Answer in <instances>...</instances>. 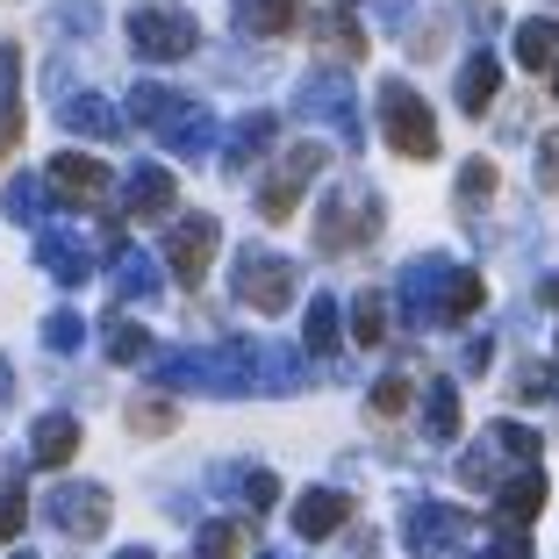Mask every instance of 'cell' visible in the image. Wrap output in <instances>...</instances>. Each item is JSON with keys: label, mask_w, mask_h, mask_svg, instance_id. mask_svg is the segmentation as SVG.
<instances>
[{"label": "cell", "mask_w": 559, "mask_h": 559, "mask_svg": "<svg viewBox=\"0 0 559 559\" xmlns=\"http://www.w3.org/2000/svg\"><path fill=\"white\" fill-rule=\"evenodd\" d=\"M116 559H158V552H151V545H130V552H116Z\"/></svg>", "instance_id": "45"}, {"label": "cell", "mask_w": 559, "mask_h": 559, "mask_svg": "<svg viewBox=\"0 0 559 559\" xmlns=\"http://www.w3.org/2000/svg\"><path fill=\"white\" fill-rule=\"evenodd\" d=\"M495 86H502V66H495L488 50H474V58L460 66V108H466V116H480V108L495 100Z\"/></svg>", "instance_id": "25"}, {"label": "cell", "mask_w": 559, "mask_h": 559, "mask_svg": "<svg viewBox=\"0 0 559 559\" xmlns=\"http://www.w3.org/2000/svg\"><path fill=\"white\" fill-rule=\"evenodd\" d=\"M44 345H50V352H80V345H86V323H80L72 309H58V316L44 323Z\"/></svg>", "instance_id": "35"}, {"label": "cell", "mask_w": 559, "mask_h": 559, "mask_svg": "<svg viewBox=\"0 0 559 559\" xmlns=\"http://www.w3.org/2000/svg\"><path fill=\"white\" fill-rule=\"evenodd\" d=\"M309 36H316V50H323V58H337V66H345V58H366V22H359V8H352V0L316 8V15H309Z\"/></svg>", "instance_id": "11"}, {"label": "cell", "mask_w": 559, "mask_h": 559, "mask_svg": "<svg viewBox=\"0 0 559 559\" xmlns=\"http://www.w3.org/2000/svg\"><path fill=\"white\" fill-rule=\"evenodd\" d=\"M237 301H245V309H259V316H280V309H295V295H301V273L287 259H280V251H237Z\"/></svg>", "instance_id": "4"}, {"label": "cell", "mask_w": 559, "mask_h": 559, "mask_svg": "<svg viewBox=\"0 0 559 559\" xmlns=\"http://www.w3.org/2000/svg\"><path fill=\"white\" fill-rule=\"evenodd\" d=\"M194 44H201L194 15H173V8H136L130 15V50H144V58H187Z\"/></svg>", "instance_id": "8"}, {"label": "cell", "mask_w": 559, "mask_h": 559, "mask_svg": "<svg viewBox=\"0 0 559 559\" xmlns=\"http://www.w3.org/2000/svg\"><path fill=\"white\" fill-rule=\"evenodd\" d=\"M173 424H180V409H173L165 395H144V402H130V430H136V438H165Z\"/></svg>", "instance_id": "31"}, {"label": "cell", "mask_w": 559, "mask_h": 559, "mask_svg": "<svg viewBox=\"0 0 559 559\" xmlns=\"http://www.w3.org/2000/svg\"><path fill=\"white\" fill-rule=\"evenodd\" d=\"M444 280H452V259H416L409 273H402V309L416 316V323H438V295H444Z\"/></svg>", "instance_id": "15"}, {"label": "cell", "mask_w": 559, "mask_h": 559, "mask_svg": "<svg viewBox=\"0 0 559 559\" xmlns=\"http://www.w3.org/2000/svg\"><path fill=\"white\" fill-rule=\"evenodd\" d=\"M44 209H50V180L15 173V187H8V215H15V223H44Z\"/></svg>", "instance_id": "30"}, {"label": "cell", "mask_w": 559, "mask_h": 559, "mask_svg": "<svg viewBox=\"0 0 559 559\" xmlns=\"http://www.w3.org/2000/svg\"><path fill=\"white\" fill-rule=\"evenodd\" d=\"M44 510L66 538H100V531H108V488H100V480H58Z\"/></svg>", "instance_id": "6"}, {"label": "cell", "mask_w": 559, "mask_h": 559, "mask_svg": "<svg viewBox=\"0 0 559 559\" xmlns=\"http://www.w3.org/2000/svg\"><path fill=\"white\" fill-rule=\"evenodd\" d=\"M215 215H187V223H173V237H165V265L187 280V287H201L209 280V259H215Z\"/></svg>", "instance_id": "9"}, {"label": "cell", "mask_w": 559, "mask_h": 559, "mask_svg": "<svg viewBox=\"0 0 559 559\" xmlns=\"http://www.w3.org/2000/svg\"><path fill=\"white\" fill-rule=\"evenodd\" d=\"M237 488H245L259 510H273V502H280V480H273V474H237Z\"/></svg>", "instance_id": "39"}, {"label": "cell", "mask_w": 559, "mask_h": 559, "mask_svg": "<svg viewBox=\"0 0 559 559\" xmlns=\"http://www.w3.org/2000/svg\"><path fill=\"white\" fill-rule=\"evenodd\" d=\"M50 194L72 201V209H108L116 180H108V165H100L94 151H58V158H50Z\"/></svg>", "instance_id": "7"}, {"label": "cell", "mask_w": 559, "mask_h": 559, "mask_svg": "<svg viewBox=\"0 0 559 559\" xmlns=\"http://www.w3.org/2000/svg\"><path fill=\"white\" fill-rule=\"evenodd\" d=\"M552 94H559V72H552Z\"/></svg>", "instance_id": "48"}, {"label": "cell", "mask_w": 559, "mask_h": 559, "mask_svg": "<svg viewBox=\"0 0 559 559\" xmlns=\"http://www.w3.org/2000/svg\"><path fill=\"white\" fill-rule=\"evenodd\" d=\"M173 201H180L173 173H165V165H136V173H130V194H122V215H130V223H165V215H173Z\"/></svg>", "instance_id": "12"}, {"label": "cell", "mask_w": 559, "mask_h": 559, "mask_svg": "<svg viewBox=\"0 0 559 559\" xmlns=\"http://www.w3.org/2000/svg\"><path fill=\"white\" fill-rule=\"evenodd\" d=\"M301 22V0H237V29L245 36H287Z\"/></svg>", "instance_id": "21"}, {"label": "cell", "mask_w": 559, "mask_h": 559, "mask_svg": "<svg viewBox=\"0 0 559 559\" xmlns=\"http://www.w3.org/2000/svg\"><path fill=\"white\" fill-rule=\"evenodd\" d=\"M36 265H44L50 280H66V287H86V280H94V251H86L72 230H44L36 237Z\"/></svg>", "instance_id": "14"}, {"label": "cell", "mask_w": 559, "mask_h": 559, "mask_svg": "<svg viewBox=\"0 0 559 559\" xmlns=\"http://www.w3.org/2000/svg\"><path fill=\"white\" fill-rule=\"evenodd\" d=\"M72 452H80V424H72V416H44L36 438H29V460L36 466H66Z\"/></svg>", "instance_id": "23"}, {"label": "cell", "mask_w": 559, "mask_h": 559, "mask_svg": "<svg viewBox=\"0 0 559 559\" xmlns=\"http://www.w3.org/2000/svg\"><path fill=\"white\" fill-rule=\"evenodd\" d=\"M538 173H545V187H559V130L538 136Z\"/></svg>", "instance_id": "42"}, {"label": "cell", "mask_w": 559, "mask_h": 559, "mask_svg": "<svg viewBox=\"0 0 559 559\" xmlns=\"http://www.w3.org/2000/svg\"><path fill=\"white\" fill-rule=\"evenodd\" d=\"M301 116H323V122H337L345 136H359V100H352V86L337 80V72L301 80Z\"/></svg>", "instance_id": "13"}, {"label": "cell", "mask_w": 559, "mask_h": 559, "mask_svg": "<svg viewBox=\"0 0 559 559\" xmlns=\"http://www.w3.org/2000/svg\"><path fill=\"white\" fill-rule=\"evenodd\" d=\"M108 359L116 366H151V330L130 316H108Z\"/></svg>", "instance_id": "28"}, {"label": "cell", "mask_w": 559, "mask_h": 559, "mask_svg": "<svg viewBox=\"0 0 559 559\" xmlns=\"http://www.w3.org/2000/svg\"><path fill=\"white\" fill-rule=\"evenodd\" d=\"M345 516H352V502L337 488H309L295 502V531L301 538H330V531H345Z\"/></svg>", "instance_id": "18"}, {"label": "cell", "mask_w": 559, "mask_h": 559, "mask_svg": "<svg viewBox=\"0 0 559 559\" xmlns=\"http://www.w3.org/2000/svg\"><path fill=\"white\" fill-rule=\"evenodd\" d=\"M480 301H488V280L452 265V280H444V295H438V323H466V316H480Z\"/></svg>", "instance_id": "24"}, {"label": "cell", "mask_w": 559, "mask_h": 559, "mask_svg": "<svg viewBox=\"0 0 559 559\" xmlns=\"http://www.w3.org/2000/svg\"><path fill=\"white\" fill-rule=\"evenodd\" d=\"M488 359H495V345H488V337H466V345H460V366H466V373H480Z\"/></svg>", "instance_id": "44"}, {"label": "cell", "mask_w": 559, "mask_h": 559, "mask_svg": "<svg viewBox=\"0 0 559 559\" xmlns=\"http://www.w3.org/2000/svg\"><path fill=\"white\" fill-rule=\"evenodd\" d=\"M488 194H495V165L474 158V165L460 173V201H488Z\"/></svg>", "instance_id": "38"}, {"label": "cell", "mask_w": 559, "mask_h": 559, "mask_svg": "<svg viewBox=\"0 0 559 559\" xmlns=\"http://www.w3.org/2000/svg\"><path fill=\"white\" fill-rule=\"evenodd\" d=\"M380 130L402 158H438V116H430V100L416 94L409 80H388L380 86Z\"/></svg>", "instance_id": "3"}, {"label": "cell", "mask_w": 559, "mask_h": 559, "mask_svg": "<svg viewBox=\"0 0 559 559\" xmlns=\"http://www.w3.org/2000/svg\"><path fill=\"white\" fill-rule=\"evenodd\" d=\"M380 237V201L359 187H337V194L316 209V251H359Z\"/></svg>", "instance_id": "5"}, {"label": "cell", "mask_w": 559, "mask_h": 559, "mask_svg": "<svg viewBox=\"0 0 559 559\" xmlns=\"http://www.w3.org/2000/svg\"><path fill=\"white\" fill-rule=\"evenodd\" d=\"M116 295H130V301H151V295H158V273H151V259L136 245L116 259Z\"/></svg>", "instance_id": "29"}, {"label": "cell", "mask_w": 559, "mask_h": 559, "mask_svg": "<svg viewBox=\"0 0 559 559\" xmlns=\"http://www.w3.org/2000/svg\"><path fill=\"white\" fill-rule=\"evenodd\" d=\"M545 301H552V309H559V273H552V280H545Z\"/></svg>", "instance_id": "46"}, {"label": "cell", "mask_w": 559, "mask_h": 559, "mask_svg": "<svg viewBox=\"0 0 559 559\" xmlns=\"http://www.w3.org/2000/svg\"><path fill=\"white\" fill-rule=\"evenodd\" d=\"M194 559H245V524H209Z\"/></svg>", "instance_id": "33"}, {"label": "cell", "mask_w": 559, "mask_h": 559, "mask_svg": "<svg viewBox=\"0 0 559 559\" xmlns=\"http://www.w3.org/2000/svg\"><path fill=\"white\" fill-rule=\"evenodd\" d=\"M15 559H29V552H15Z\"/></svg>", "instance_id": "49"}, {"label": "cell", "mask_w": 559, "mask_h": 559, "mask_svg": "<svg viewBox=\"0 0 559 559\" xmlns=\"http://www.w3.org/2000/svg\"><path fill=\"white\" fill-rule=\"evenodd\" d=\"M58 122L80 136H122V116H116V100L108 94H72L66 108H58Z\"/></svg>", "instance_id": "19"}, {"label": "cell", "mask_w": 559, "mask_h": 559, "mask_svg": "<svg viewBox=\"0 0 559 559\" xmlns=\"http://www.w3.org/2000/svg\"><path fill=\"white\" fill-rule=\"evenodd\" d=\"M460 531H466V510H452V502H416L402 516V538H409L416 559H438L444 545H460Z\"/></svg>", "instance_id": "10"}, {"label": "cell", "mask_w": 559, "mask_h": 559, "mask_svg": "<svg viewBox=\"0 0 559 559\" xmlns=\"http://www.w3.org/2000/svg\"><path fill=\"white\" fill-rule=\"evenodd\" d=\"M0 395H8V366H0Z\"/></svg>", "instance_id": "47"}, {"label": "cell", "mask_w": 559, "mask_h": 559, "mask_svg": "<svg viewBox=\"0 0 559 559\" xmlns=\"http://www.w3.org/2000/svg\"><path fill=\"white\" fill-rule=\"evenodd\" d=\"M130 116L144 122V130H158V144L173 151V158H209L215 151V116L201 108V100H187V94H165V86H136L130 94Z\"/></svg>", "instance_id": "1"}, {"label": "cell", "mask_w": 559, "mask_h": 559, "mask_svg": "<svg viewBox=\"0 0 559 559\" xmlns=\"http://www.w3.org/2000/svg\"><path fill=\"white\" fill-rule=\"evenodd\" d=\"M15 136H22V58L0 44V158L15 151Z\"/></svg>", "instance_id": "20"}, {"label": "cell", "mask_w": 559, "mask_h": 559, "mask_svg": "<svg viewBox=\"0 0 559 559\" xmlns=\"http://www.w3.org/2000/svg\"><path fill=\"white\" fill-rule=\"evenodd\" d=\"M22 524H29V495H22V480H0V545L15 538Z\"/></svg>", "instance_id": "34"}, {"label": "cell", "mask_w": 559, "mask_h": 559, "mask_svg": "<svg viewBox=\"0 0 559 559\" xmlns=\"http://www.w3.org/2000/svg\"><path fill=\"white\" fill-rule=\"evenodd\" d=\"M301 345H309L316 359H330V352L345 345V337H337V301H330V295L309 301V316H301Z\"/></svg>", "instance_id": "27"}, {"label": "cell", "mask_w": 559, "mask_h": 559, "mask_svg": "<svg viewBox=\"0 0 559 559\" xmlns=\"http://www.w3.org/2000/svg\"><path fill=\"white\" fill-rule=\"evenodd\" d=\"M545 388H552V366H524V380H516V395H524V402H538Z\"/></svg>", "instance_id": "43"}, {"label": "cell", "mask_w": 559, "mask_h": 559, "mask_svg": "<svg viewBox=\"0 0 559 559\" xmlns=\"http://www.w3.org/2000/svg\"><path fill=\"white\" fill-rule=\"evenodd\" d=\"M402 409H409V373L373 380V416H402Z\"/></svg>", "instance_id": "37"}, {"label": "cell", "mask_w": 559, "mask_h": 559, "mask_svg": "<svg viewBox=\"0 0 559 559\" xmlns=\"http://www.w3.org/2000/svg\"><path fill=\"white\" fill-rule=\"evenodd\" d=\"M273 136H280V116H273V108L245 116V122L230 130V151H223V158H230V173H251V165H259L265 151H273Z\"/></svg>", "instance_id": "17"}, {"label": "cell", "mask_w": 559, "mask_h": 559, "mask_svg": "<svg viewBox=\"0 0 559 559\" xmlns=\"http://www.w3.org/2000/svg\"><path fill=\"white\" fill-rule=\"evenodd\" d=\"M424 430L430 438H460V388H452V380H430L424 388Z\"/></svg>", "instance_id": "26"}, {"label": "cell", "mask_w": 559, "mask_h": 559, "mask_svg": "<svg viewBox=\"0 0 559 559\" xmlns=\"http://www.w3.org/2000/svg\"><path fill=\"white\" fill-rule=\"evenodd\" d=\"M516 66L524 72H559V22L531 15L524 29H516Z\"/></svg>", "instance_id": "22"}, {"label": "cell", "mask_w": 559, "mask_h": 559, "mask_svg": "<svg viewBox=\"0 0 559 559\" xmlns=\"http://www.w3.org/2000/svg\"><path fill=\"white\" fill-rule=\"evenodd\" d=\"M538 510H545V474L538 466H524V474H510L502 488H495V516H502L510 531H531Z\"/></svg>", "instance_id": "16"}, {"label": "cell", "mask_w": 559, "mask_h": 559, "mask_svg": "<svg viewBox=\"0 0 559 559\" xmlns=\"http://www.w3.org/2000/svg\"><path fill=\"white\" fill-rule=\"evenodd\" d=\"M488 559H531V538H524V531H495V538H488Z\"/></svg>", "instance_id": "40"}, {"label": "cell", "mask_w": 559, "mask_h": 559, "mask_svg": "<svg viewBox=\"0 0 559 559\" xmlns=\"http://www.w3.org/2000/svg\"><path fill=\"white\" fill-rule=\"evenodd\" d=\"M460 480H466V488H488V480H495V460H488V452H466V460H460Z\"/></svg>", "instance_id": "41"}, {"label": "cell", "mask_w": 559, "mask_h": 559, "mask_svg": "<svg viewBox=\"0 0 559 559\" xmlns=\"http://www.w3.org/2000/svg\"><path fill=\"white\" fill-rule=\"evenodd\" d=\"M352 337H359V345H380V337H388V301L380 295L352 301Z\"/></svg>", "instance_id": "32"}, {"label": "cell", "mask_w": 559, "mask_h": 559, "mask_svg": "<svg viewBox=\"0 0 559 559\" xmlns=\"http://www.w3.org/2000/svg\"><path fill=\"white\" fill-rule=\"evenodd\" d=\"M323 165H330L323 144H287L280 151V158L265 165V180H259V215L265 223H287V215L301 209V194L323 180Z\"/></svg>", "instance_id": "2"}, {"label": "cell", "mask_w": 559, "mask_h": 559, "mask_svg": "<svg viewBox=\"0 0 559 559\" xmlns=\"http://www.w3.org/2000/svg\"><path fill=\"white\" fill-rule=\"evenodd\" d=\"M488 444H502L510 460H538V430H524V424H495Z\"/></svg>", "instance_id": "36"}]
</instances>
